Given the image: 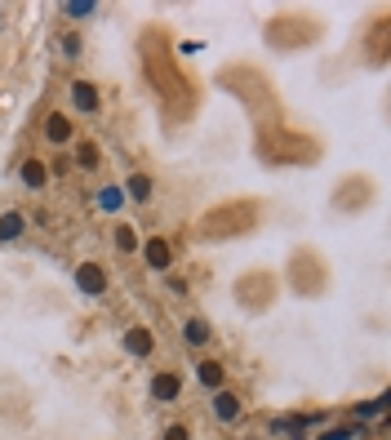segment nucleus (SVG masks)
I'll use <instances>...</instances> for the list:
<instances>
[{
    "label": "nucleus",
    "instance_id": "obj_1",
    "mask_svg": "<svg viewBox=\"0 0 391 440\" xmlns=\"http://www.w3.org/2000/svg\"><path fill=\"white\" fill-rule=\"evenodd\" d=\"M76 285H80V294H89V298H98L107 290V272L98 263H80L76 267Z\"/></svg>",
    "mask_w": 391,
    "mask_h": 440
},
{
    "label": "nucleus",
    "instance_id": "obj_2",
    "mask_svg": "<svg viewBox=\"0 0 391 440\" xmlns=\"http://www.w3.org/2000/svg\"><path fill=\"white\" fill-rule=\"evenodd\" d=\"M125 347H129V356H151V351H156V338H151V329L133 325V329L125 334Z\"/></svg>",
    "mask_w": 391,
    "mask_h": 440
},
{
    "label": "nucleus",
    "instance_id": "obj_3",
    "mask_svg": "<svg viewBox=\"0 0 391 440\" xmlns=\"http://www.w3.org/2000/svg\"><path fill=\"white\" fill-rule=\"evenodd\" d=\"M143 253H147V263L156 267V272H165V267L174 263V249H169V241H160V236H151V241L143 245Z\"/></svg>",
    "mask_w": 391,
    "mask_h": 440
},
{
    "label": "nucleus",
    "instance_id": "obj_4",
    "mask_svg": "<svg viewBox=\"0 0 391 440\" xmlns=\"http://www.w3.org/2000/svg\"><path fill=\"white\" fill-rule=\"evenodd\" d=\"M178 392H182L178 374H156V378H151V396H156V400H178Z\"/></svg>",
    "mask_w": 391,
    "mask_h": 440
},
{
    "label": "nucleus",
    "instance_id": "obj_5",
    "mask_svg": "<svg viewBox=\"0 0 391 440\" xmlns=\"http://www.w3.org/2000/svg\"><path fill=\"white\" fill-rule=\"evenodd\" d=\"M214 418L218 422H236V418H241V400H236L231 392H218L214 396Z\"/></svg>",
    "mask_w": 391,
    "mask_h": 440
},
{
    "label": "nucleus",
    "instance_id": "obj_6",
    "mask_svg": "<svg viewBox=\"0 0 391 440\" xmlns=\"http://www.w3.org/2000/svg\"><path fill=\"white\" fill-rule=\"evenodd\" d=\"M72 103H76V111H98V94H94L89 80H76L72 84Z\"/></svg>",
    "mask_w": 391,
    "mask_h": 440
},
{
    "label": "nucleus",
    "instance_id": "obj_7",
    "mask_svg": "<svg viewBox=\"0 0 391 440\" xmlns=\"http://www.w3.org/2000/svg\"><path fill=\"white\" fill-rule=\"evenodd\" d=\"M45 138L49 143H72V121H67V116H49V121H45Z\"/></svg>",
    "mask_w": 391,
    "mask_h": 440
},
{
    "label": "nucleus",
    "instance_id": "obj_8",
    "mask_svg": "<svg viewBox=\"0 0 391 440\" xmlns=\"http://www.w3.org/2000/svg\"><path fill=\"white\" fill-rule=\"evenodd\" d=\"M121 192H125L129 200H138V205H147V200H151V178H147V174H133Z\"/></svg>",
    "mask_w": 391,
    "mask_h": 440
},
{
    "label": "nucleus",
    "instance_id": "obj_9",
    "mask_svg": "<svg viewBox=\"0 0 391 440\" xmlns=\"http://www.w3.org/2000/svg\"><path fill=\"white\" fill-rule=\"evenodd\" d=\"M45 178H49V169H45L40 160H23V182H27L31 192H36V187H45Z\"/></svg>",
    "mask_w": 391,
    "mask_h": 440
},
{
    "label": "nucleus",
    "instance_id": "obj_10",
    "mask_svg": "<svg viewBox=\"0 0 391 440\" xmlns=\"http://www.w3.org/2000/svg\"><path fill=\"white\" fill-rule=\"evenodd\" d=\"M23 236V214H0V241H18Z\"/></svg>",
    "mask_w": 391,
    "mask_h": 440
},
{
    "label": "nucleus",
    "instance_id": "obj_11",
    "mask_svg": "<svg viewBox=\"0 0 391 440\" xmlns=\"http://www.w3.org/2000/svg\"><path fill=\"white\" fill-rule=\"evenodd\" d=\"M223 365H218V361H205V365H200V383H205V387H214V392H223Z\"/></svg>",
    "mask_w": 391,
    "mask_h": 440
},
{
    "label": "nucleus",
    "instance_id": "obj_12",
    "mask_svg": "<svg viewBox=\"0 0 391 440\" xmlns=\"http://www.w3.org/2000/svg\"><path fill=\"white\" fill-rule=\"evenodd\" d=\"M76 165H80V169H98V165H103V156H98L94 143H76Z\"/></svg>",
    "mask_w": 391,
    "mask_h": 440
},
{
    "label": "nucleus",
    "instance_id": "obj_13",
    "mask_svg": "<svg viewBox=\"0 0 391 440\" xmlns=\"http://www.w3.org/2000/svg\"><path fill=\"white\" fill-rule=\"evenodd\" d=\"M187 343H192V347H200V343H209V325H205V320H187Z\"/></svg>",
    "mask_w": 391,
    "mask_h": 440
},
{
    "label": "nucleus",
    "instance_id": "obj_14",
    "mask_svg": "<svg viewBox=\"0 0 391 440\" xmlns=\"http://www.w3.org/2000/svg\"><path fill=\"white\" fill-rule=\"evenodd\" d=\"M98 205H103V209H121L125 205V192L121 187H103V192H98Z\"/></svg>",
    "mask_w": 391,
    "mask_h": 440
},
{
    "label": "nucleus",
    "instance_id": "obj_15",
    "mask_svg": "<svg viewBox=\"0 0 391 440\" xmlns=\"http://www.w3.org/2000/svg\"><path fill=\"white\" fill-rule=\"evenodd\" d=\"M116 249H138V236H133V227H121V231H116Z\"/></svg>",
    "mask_w": 391,
    "mask_h": 440
},
{
    "label": "nucleus",
    "instance_id": "obj_16",
    "mask_svg": "<svg viewBox=\"0 0 391 440\" xmlns=\"http://www.w3.org/2000/svg\"><path fill=\"white\" fill-rule=\"evenodd\" d=\"M67 13H72V18H80V13H94V5H89V0H72V5H67Z\"/></svg>",
    "mask_w": 391,
    "mask_h": 440
},
{
    "label": "nucleus",
    "instance_id": "obj_17",
    "mask_svg": "<svg viewBox=\"0 0 391 440\" xmlns=\"http://www.w3.org/2000/svg\"><path fill=\"white\" fill-rule=\"evenodd\" d=\"M351 436H356L351 427H338V431H329V436H320V440H351Z\"/></svg>",
    "mask_w": 391,
    "mask_h": 440
},
{
    "label": "nucleus",
    "instance_id": "obj_18",
    "mask_svg": "<svg viewBox=\"0 0 391 440\" xmlns=\"http://www.w3.org/2000/svg\"><path fill=\"white\" fill-rule=\"evenodd\" d=\"M62 49H67V54L76 58V54H80V36H67V40H62Z\"/></svg>",
    "mask_w": 391,
    "mask_h": 440
},
{
    "label": "nucleus",
    "instance_id": "obj_19",
    "mask_svg": "<svg viewBox=\"0 0 391 440\" xmlns=\"http://www.w3.org/2000/svg\"><path fill=\"white\" fill-rule=\"evenodd\" d=\"M165 440H187V427H169V431H165Z\"/></svg>",
    "mask_w": 391,
    "mask_h": 440
}]
</instances>
